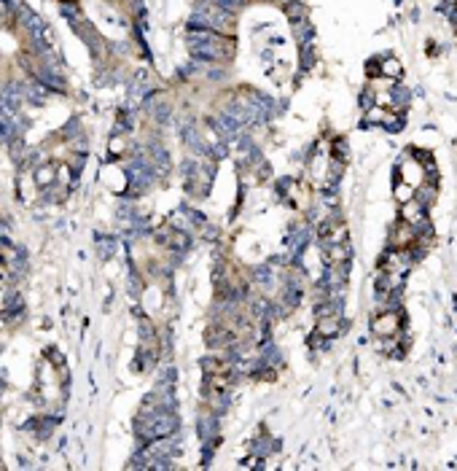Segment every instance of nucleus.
<instances>
[{
    "label": "nucleus",
    "mask_w": 457,
    "mask_h": 471,
    "mask_svg": "<svg viewBox=\"0 0 457 471\" xmlns=\"http://www.w3.org/2000/svg\"><path fill=\"white\" fill-rule=\"evenodd\" d=\"M188 49L194 51L199 59H210V62H221L231 57V44L223 40L221 35H215L212 30H194L188 35Z\"/></svg>",
    "instance_id": "nucleus-1"
},
{
    "label": "nucleus",
    "mask_w": 457,
    "mask_h": 471,
    "mask_svg": "<svg viewBox=\"0 0 457 471\" xmlns=\"http://www.w3.org/2000/svg\"><path fill=\"white\" fill-rule=\"evenodd\" d=\"M371 329H374V334H379V337H393V334L398 331V315L393 310L390 312H382V315L374 320V326H371Z\"/></svg>",
    "instance_id": "nucleus-2"
},
{
    "label": "nucleus",
    "mask_w": 457,
    "mask_h": 471,
    "mask_svg": "<svg viewBox=\"0 0 457 471\" xmlns=\"http://www.w3.org/2000/svg\"><path fill=\"white\" fill-rule=\"evenodd\" d=\"M403 221L411 224L414 229H417L420 224H425V207H422L417 200L406 202V205H403Z\"/></svg>",
    "instance_id": "nucleus-3"
},
{
    "label": "nucleus",
    "mask_w": 457,
    "mask_h": 471,
    "mask_svg": "<svg viewBox=\"0 0 457 471\" xmlns=\"http://www.w3.org/2000/svg\"><path fill=\"white\" fill-rule=\"evenodd\" d=\"M396 200H398L401 205L411 202V200H414V186H409V183H398V188H396Z\"/></svg>",
    "instance_id": "nucleus-4"
},
{
    "label": "nucleus",
    "mask_w": 457,
    "mask_h": 471,
    "mask_svg": "<svg viewBox=\"0 0 457 471\" xmlns=\"http://www.w3.org/2000/svg\"><path fill=\"white\" fill-rule=\"evenodd\" d=\"M51 181H54V167H51V164L49 167H40L38 175H35V183L38 186H49Z\"/></svg>",
    "instance_id": "nucleus-5"
},
{
    "label": "nucleus",
    "mask_w": 457,
    "mask_h": 471,
    "mask_svg": "<svg viewBox=\"0 0 457 471\" xmlns=\"http://www.w3.org/2000/svg\"><path fill=\"white\" fill-rule=\"evenodd\" d=\"M317 331H320V334H336V331H339V326H336V318L320 320V326H317Z\"/></svg>",
    "instance_id": "nucleus-6"
},
{
    "label": "nucleus",
    "mask_w": 457,
    "mask_h": 471,
    "mask_svg": "<svg viewBox=\"0 0 457 471\" xmlns=\"http://www.w3.org/2000/svg\"><path fill=\"white\" fill-rule=\"evenodd\" d=\"M382 73H385V76H390V73H393V76H398L401 68H398V62H396V59H387V62H385V68H382Z\"/></svg>",
    "instance_id": "nucleus-7"
}]
</instances>
